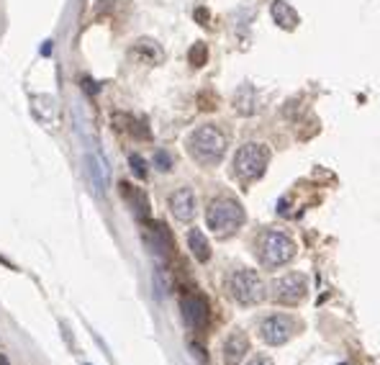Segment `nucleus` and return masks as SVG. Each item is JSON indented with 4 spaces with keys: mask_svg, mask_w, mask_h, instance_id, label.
<instances>
[{
    "mask_svg": "<svg viewBox=\"0 0 380 365\" xmlns=\"http://www.w3.org/2000/svg\"><path fill=\"white\" fill-rule=\"evenodd\" d=\"M226 134L216 124H203V127H198L193 134L188 136V152L203 168L219 165L224 160V154H226Z\"/></svg>",
    "mask_w": 380,
    "mask_h": 365,
    "instance_id": "1",
    "label": "nucleus"
},
{
    "mask_svg": "<svg viewBox=\"0 0 380 365\" xmlns=\"http://www.w3.org/2000/svg\"><path fill=\"white\" fill-rule=\"evenodd\" d=\"M247 213L242 209L239 201L229 198V195H221V198H213L211 206L206 209V224L208 229L216 234V237H231L234 232L245 224Z\"/></svg>",
    "mask_w": 380,
    "mask_h": 365,
    "instance_id": "2",
    "label": "nucleus"
},
{
    "mask_svg": "<svg viewBox=\"0 0 380 365\" xmlns=\"http://www.w3.org/2000/svg\"><path fill=\"white\" fill-rule=\"evenodd\" d=\"M267 165H270V149L257 142H247L234 154V175L242 183H252V180L262 178Z\"/></svg>",
    "mask_w": 380,
    "mask_h": 365,
    "instance_id": "3",
    "label": "nucleus"
},
{
    "mask_svg": "<svg viewBox=\"0 0 380 365\" xmlns=\"http://www.w3.org/2000/svg\"><path fill=\"white\" fill-rule=\"evenodd\" d=\"M257 255L265 268H280L296 257V242L288 237L286 232L270 229L257 242Z\"/></svg>",
    "mask_w": 380,
    "mask_h": 365,
    "instance_id": "4",
    "label": "nucleus"
},
{
    "mask_svg": "<svg viewBox=\"0 0 380 365\" xmlns=\"http://www.w3.org/2000/svg\"><path fill=\"white\" fill-rule=\"evenodd\" d=\"M226 286H229V293H231V298H234L237 304H242V306L260 304L262 298L267 296V291H265V283H262V278L254 270H249V268H242V270L231 273V275H229Z\"/></svg>",
    "mask_w": 380,
    "mask_h": 365,
    "instance_id": "5",
    "label": "nucleus"
},
{
    "mask_svg": "<svg viewBox=\"0 0 380 365\" xmlns=\"http://www.w3.org/2000/svg\"><path fill=\"white\" fill-rule=\"evenodd\" d=\"M308 293V280L301 273H288L283 278L272 283V298L283 306H296L301 304Z\"/></svg>",
    "mask_w": 380,
    "mask_h": 365,
    "instance_id": "6",
    "label": "nucleus"
},
{
    "mask_svg": "<svg viewBox=\"0 0 380 365\" xmlns=\"http://www.w3.org/2000/svg\"><path fill=\"white\" fill-rule=\"evenodd\" d=\"M298 332V324L286 314H272L260 322V337L267 345H286Z\"/></svg>",
    "mask_w": 380,
    "mask_h": 365,
    "instance_id": "7",
    "label": "nucleus"
},
{
    "mask_svg": "<svg viewBox=\"0 0 380 365\" xmlns=\"http://www.w3.org/2000/svg\"><path fill=\"white\" fill-rule=\"evenodd\" d=\"M180 309H183V319H185V324L190 330L195 332L206 330L211 309H208V301L201 293H185V296L180 298Z\"/></svg>",
    "mask_w": 380,
    "mask_h": 365,
    "instance_id": "8",
    "label": "nucleus"
},
{
    "mask_svg": "<svg viewBox=\"0 0 380 365\" xmlns=\"http://www.w3.org/2000/svg\"><path fill=\"white\" fill-rule=\"evenodd\" d=\"M170 211L178 221H193L195 211H198V204H195V193L190 188H178L175 193L170 195Z\"/></svg>",
    "mask_w": 380,
    "mask_h": 365,
    "instance_id": "9",
    "label": "nucleus"
},
{
    "mask_svg": "<svg viewBox=\"0 0 380 365\" xmlns=\"http://www.w3.org/2000/svg\"><path fill=\"white\" fill-rule=\"evenodd\" d=\"M247 352H249V337L242 330L231 332L226 342H224V363L239 365L247 357Z\"/></svg>",
    "mask_w": 380,
    "mask_h": 365,
    "instance_id": "10",
    "label": "nucleus"
},
{
    "mask_svg": "<svg viewBox=\"0 0 380 365\" xmlns=\"http://www.w3.org/2000/svg\"><path fill=\"white\" fill-rule=\"evenodd\" d=\"M270 13H272V21H275L280 29H286V31H293V29L301 24V16H298L296 8H293L288 0H272Z\"/></svg>",
    "mask_w": 380,
    "mask_h": 365,
    "instance_id": "11",
    "label": "nucleus"
},
{
    "mask_svg": "<svg viewBox=\"0 0 380 365\" xmlns=\"http://www.w3.org/2000/svg\"><path fill=\"white\" fill-rule=\"evenodd\" d=\"M149 242H152L154 252L162 257H170L172 250H175V242H172L165 224H152V227H149Z\"/></svg>",
    "mask_w": 380,
    "mask_h": 365,
    "instance_id": "12",
    "label": "nucleus"
},
{
    "mask_svg": "<svg viewBox=\"0 0 380 365\" xmlns=\"http://www.w3.org/2000/svg\"><path fill=\"white\" fill-rule=\"evenodd\" d=\"M121 195L126 198L131 209L136 211V216H142V219H149V201H147V195L134 188L131 183H121Z\"/></svg>",
    "mask_w": 380,
    "mask_h": 365,
    "instance_id": "13",
    "label": "nucleus"
},
{
    "mask_svg": "<svg viewBox=\"0 0 380 365\" xmlns=\"http://www.w3.org/2000/svg\"><path fill=\"white\" fill-rule=\"evenodd\" d=\"M188 247H190V252H193L198 263H208L211 260V245H208V239H206V234L201 229L188 232Z\"/></svg>",
    "mask_w": 380,
    "mask_h": 365,
    "instance_id": "14",
    "label": "nucleus"
},
{
    "mask_svg": "<svg viewBox=\"0 0 380 365\" xmlns=\"http://www.w3.org/2000/svg\"><path fill=\"white\" fill-rule=\"evenodd\" d=\"M234 108L242 113V116H249L257 111V93H254L252 86H242L234 95Z\"/></svg>",
    "mask_w": 380,
    "mask_h": 365,
    "instance_id": "15",
    "label": "nucleus"
},
{
    "mask_svg": "<svg viewBox=\"0 0 380 365\" xmlns=\"http://www.w3.org/2000/svg\"><path fill=\"white\" fill-rule=\"evenodd\" d=\"M116 124H119V129H124V131H129V134H134L136 139H149V129H147V124L139 119H134V116H129V113H116Z\"/></svg>",
    "mask_w": 380,
    "mask_h": 365,
    "instance_id": "16",
    "label": "nucleus"
},
{
    "mask_svg": "<svg viewBox=\"0 0 380 365\" xmlns=\"http://www.w3.org/2000/svg\"><path fill=\"white\" fill-rule=\"evenodd\" d=\"M188 60H190L193 67H203V65L208 62V47L203 42H195L193 47H190V51H188Z\"/></svg>",
    "mask_w": 380,
    "mask_h": 365,
    "instance_id": "17",
    "label": "nucleus"
},
{
    "mask_svg": "<svg viewBox=\"0 0 380 365\" xmlns=\"http://www.w3.org/2000/svg\"><path fill=\"white\" fill-rule=\"evenodd\" d=\"M129 165H131L136 178H147V162H144L139 154H131V157H129Z\"/></svg>",
    "mask_w": 380,
    "mask_h": 365,
    "instance_id": "18",
    "label": "nucleus"
},
{
    "mask_svg": "<svg viewBox=\"0 0 380 365\" xmlns=\"http://www.w3.org/2000/svg\"><path fill=\"white\" fill-rule=\"evenodd\" d=\"M154 162L160 165V170H170V168H172V157H170L167 152H157L154 154Z\"/></svg>",
    "mask_w": 380,
    "mask_h": 365,
    "instance_id": "19",
    "label": "nucleus"
},
{
    "mask_svg": "<svg viewBox=\"0 0 380 365\" xmlns=\"http://www.w3.org/2000/svg\"><path fill=\"white\" fill-rule=\"evenodd\" d=\"M195 18H198V21H201L203 26H206V21H208V10L198 8V10H195Z\"/></svg>",
    "mask_w": 380,
    "mask_h": 365,
    "instance_id": "20",
    "label": "nucleus"
},
{
    "mask_svg": "<svg viewBox=\"0 0 380 365\" xmlns=\"http://www.w3.org/2000/svg\"><path fill=\"white\" fill-rule=\"evenodd\" d=\"M249 365H275V363H272L270 357H254V360Z\"/></svg>",
    "mask_w": 380,
    "mask_h": 365,
    "instance_id": "21",
    "label": "nucleus"
},
{
    "mask_svg": "<svg viewBox=\"0 0 380 365\" xmlns=\"http://www.w3.org/2000/svg\"><path fill=\"white\" fill-rule=\"evenodd\" d=\"M0 365H10V363H8V357H6V355H0Z\"/></svg>",
    "mask_w": 380,
    "mask_h": 365,
    "instance_id": "22",
    "label": "nucleus"
}]
</instances>
